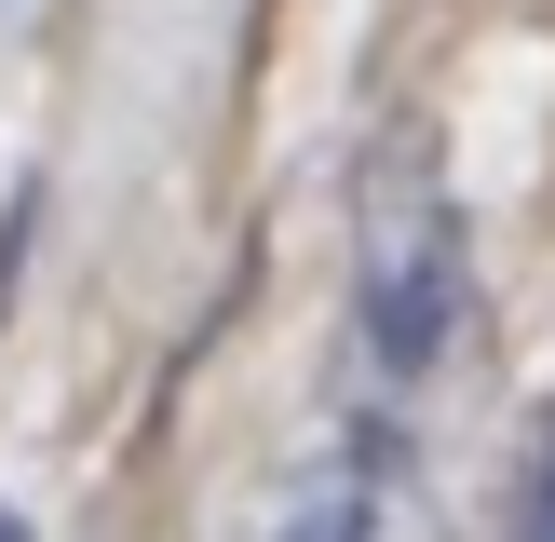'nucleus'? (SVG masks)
<instances>
[{
    "instance_id": "f257e3e1",
    "label": "nucleus",
    "mask_w": 555,
    "mask_h": 542,
    "mask_svg": "<svg viewBox=\"0 0 555 542\" xmlns=\"http://www.w3.org/2000/svg\"><path fill=\"white\" fill-rule=\"evenodd\" d=\"M461 190L421 136H379L366 190H352V352H366V406H393L406 379H434V352L461 339Z\"/></svg>"
},
{
    "instance_id": "f03ea898",
    "label": "nucleus",
    "mask_w": 555,
    "mask_h": 542,
    "mask_svg": "<svg viewBox=\"0 0 555 542\" xmlns=\"http://www.w3.org/2000/svg\"><path fill=\"white\" fill-rule=\"evenodd\" d=\"M379 502H393V406H352L325 434V461L298 475L285 542H379Z\"/></svg>"
},
{
    "instance_id": "7ed1b4c3",
    "label": "nucleus",
    "mask_w": 555,
    "mask_h": 542,
    "mask_svg": "<svg viewBox=\"0 0 555 542\" xmlns=\"http://www.w3.org/2000/svg\"><path fill=\"white\" fill-rule=\"evenodd\" d=\"M515 542H555V434H542V475H529V529Z\"/></svg>"
},
{
    "instance_id": "20e7f679",
    "label": "nucleus",
    "mask_w": 555,
    "mask_h": 542,
    "mask_svg": "<svg viewBox=\"0 0 555 542\" xmlns=\"http://www.w3.org/2000/svg\"><path fill=\"white\" fill-rule=\"evenodd\" d=\"M0 542H27V515H14V502H0Z\"/></svg>"
}]
</instances>
